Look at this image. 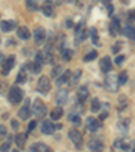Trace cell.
<instances>
[{
	"instance_id": "cell-1",
	"label": "cell",
	"mask_w": 135,
	"mask_h": 152,
	"mask_svg": "<svg viewBox=\"0 0 135 152\" xmlns=\"http://www.w3.org/2000/svg\"><path fill=\"white\" fill-rule=\"evenodd\" d=\"M32 113H34L35 117L38 118H45L47 114V107L45 106V103L41 99H35L34 103H32Z\"/></svg>"
},
{
	"instance_id": "cell-2",
	"label": "cell",
	"mask_w": 135,
	"mask_h": 152,
	"mask_svg": "<svg viewBox=\"0 0 135 152\" xmlns=\"http://www.w3.org/2000/svg\"><path fill=\"white\" fill-rule=\"evenodd\" d=\"M105 88L111 92H116L119 90V82H118V76L115 73H110V75L105 76Z\"/></svg>"
},
{
	"instance_id": "cell-3",
	"label": "cell",
	"mask_w": 135,
	"mask_h": 152,
	"mask_svg": "<svg viewBox=\"0 0 135 152\" xmlns=\"http://www.w3.org/2000/svg\"><path fill=\"white\" fill-rule=\"evenodd\" d=\"M8 99H9V102L14 104L19 103V102L23 99V91L19 88L18 86H12L8 92Z\"/></svg>"
},
{
	"instance_id": "cell-4",
	"label": "cell",
	"mask_w": 135,
	"mask_h": 152,
	"mask_svg": "<svg viewBox=\"0 0 135 152\" xmlns=\"http://www.w3.org/2000/svg\"><path fill=\"white\" fill-rule=\"evenodd\" d=\"M37 88H38V91L42 92V94H46V92L50 91L51 84H50V80H49L47 76H41V77H39L38 84H37Z\"/></svg>"
},
{
	"instance_id": "cell-5",
	"label": "cell",
	"mask_w": 135,
	"mask_h": 152,
	"mask_svg": "<svg viewBox=\"0 0 135 152\" xmlns=\"http://www.w3.org/2000/svg\"><path fill=\"white\" fill-rule=\"evenodd\" d=\"M88 30L85 27H82V23L81 25H79L77 27H76V34H74V41L76 44H81L82 41H84L85 38L88 37Z\"/></svg>"
},
{
	"instance_id": "cell-6",
	"label": "cell",
	"mask_w": 135,
	"mask_h": 152,
	"mask_svg": "<svg viewBox=\"0 0 135 152\" xmlns=\"http://www.w3.org/2000/svg\"><path fill=\"white\" fill-rule=\"evenodd\" d=\"M113 147H115V148H119V149H123V151H129V149L134 148V144H132V140H130V139H120V140L115 141Z\"/></svg>"
},
{
	"instance_id": "cell-7",
	"label": "cell",
	"mask_w": 135,
	"mask_h": 152,
	"mask_svg": "<svg viewBox=\"0 0 135 152\" xmlns=\"http://www.w3.org/2000/svg\"><path fill=\"white\" fill-rule=\"evenodd\" d=\"M101 126H103L101 120H97V118H95V117H88L87 118V128H88L91 132H97Z\"/></svg>"
},
{
	"instance_id": "cell-8",
	"label": "cell",
	"mask_w": 135,
	"mask_h": 152,
	"mask_svg": "<svg viewBox=\"0 0 135 152\" xmlns=\"http://www.w3.org/2000/svg\"><path fill=\"white\" fill-rule=\"evenodd\" d=\"M69 139L72 140V141L74 142L79 148L81 147V144H82V134H81V132H79L77 129H70L69 130Z\"/></svg>"
},
{
	"instance_id": "cell-9",
	"label": "cell",
	"mask_w": 135,
	"mask_h": 152,
	"mask_svg": "<svg viewBox=\"0 0 135 152\" xmlns=\"http://www.w3.org/2000/svg\"><path fill=\"white\" fill-rule=\"evenodd\" d=\"M15 66V56H8L3 63V75H7Z\"/></svg>"
},
{
	"instance_id": "cell-10",
	"label": "cell",
	"mask_w": 135,
	"mask_h": 152,
	"mask_svg": "<svg viewBox=\"0 0 135 152\" xmlns=\"http://www.w3.org/2000/svg\"><path fill=\"white\" fill-rule=\"evenodd\" d=\"M34 39L37 44H43L46 39V30L43 27H38L34 31Z\"/></svg>"
},
{
	"instance_id": "cell-11",
	"label": "cell",
	"mask_w": 135,
	"mask_h": 152,
	"mask_svg": "<svg viewBox=\"0 0 135 152\" xmlns=\"http://www.w3.org/2000/svg\"><path fill=\"white\" fill-rule=\"evenodd\" d=\"M100 69L103 71L104 73L111 72V69H112V63H111V58L108 56L103 57L100 60Z\"/></svg>"
},
{
	"instance_id": "cell-12",
	"label": "cell",
	"mask_w": 135,
	"mask_h": 152,
	"mask_svg": "<svg viewBox=\"0 0 135 152\" xmlns=\"http://www.w3.org/2000/svg\"><path fill=\"white\" fill-rule=\"evenodd\" d=\"M68 96H69V92L66 91V90H60V91L57 92L56 95V102L57 104H65L66 101H68Z\"/></svg>"
},
{
	"instance_id": "cell-13",
	"label": "cell",
	"mask_w": 135,
	"mask_h": 152,
	"mask_svg": "<svg viewBox=\"0 0 135 152\" xmlns=\"http://www.w3.org/2000/svg\"><path fill=\"white\" fill-rule=\"evenodd\" d=\"M110 31H111V35H113V37L120 33V20L118 18H113L112 20H111Z\"/></svg>"
},
{
	"instance_id": "cell-14",
	"label": "cell",
	"mask_w": 135,
	"mask_h": 152,
	"mask_svg": "<svg viewBox=\"0 0 135 152\" xmlns=\"http://www.w3.org/2000/svg\"><path fill=\"white\" fill-rule=\"evenodd\" d=\"M70 75H72V72H70L69 69H66L65 72L62 71V72L60 73V76H58V77H56V79H57V80H56V84H57V86H62L64 83H66L68 80H69Z\"/></svg>"
},
{
	"instance_id": "cell-15",
	"label": "cell",
	"mask_w": 135,
	"mask_h": 152,
	"mask_svg": "<svg viewBox=\"0 0 135 152\" xmlns=\"http://www.w3.org/2000/svg\"><path fill=\"white\" fill-rule=\"evenodd\" d=\"M30 114H31V110L28 107V101H27V103H26L23 107L19 109L18 115H19V118H22V120L25 121V120H28V118H30Z\"/></svg>"
},
{
	"instance_id": "cell-16",
	"label": "cell",
	"mask_w": 135,
	"mask_h": 152,
	"mask_svg": "<svg viewBox=\"0 0 135 152\" xmlns=\"http://www.w3.org/2000/svg\"><path fill=\"white\" fill-rule=\"evenodd\" d=\"M88 147L91 151H101V149L104 148V144H103V141L99 139H92L91 141H89Z\"/></svg>"
},
{
	"instance_id": "cell-17",
	"label": "cell",
	"mask_w": 135,
	"mask_h": 152,
	"mask_svg": "<svg viewBox=\"0 0 135 152\" xmlns=\"http://www.w3.org/2000/svg\"><path fill=\"white\" fill-rule=\"evenodd\" d=\"M30 149H31L32 152H50L51 151L43 142H34V144L30 147Z\"/></svg>"
},
{
	"instance_id": "cell-18",
	"label": "cell",
	"mask_w": 135,
	"mask_h": 152,
	"mask_svg": "<svg viewBox=\"0 0 135 152\" xmlns=\"http://www.w3.org/2000/svg\"><path fill=\"white\" fill-rule=\"evenodd\" d=\"M0 27L6 33L11 31L14 27H16V20H1L0 22Z\"/></svg>"
},
{
	"instance_id": "cell-19",
	"label": "cell",
	"mask_w": 135,
	"mask_h": 152,
	"mask_svg": "<svg viewBox=\"0 0 135 152\" xmlns=\"http://www.w3.org/2000/svg\"><path fill=\"white\" fill-rule=\"evenodd\" d=\"M41 11L43 12V15L51 16V15H53V11H54V8H53V1H45L43 6L41 7Z\"/></svg>"
},
{
	"instance_id": "cell-20",
	"label": "cell",
	"mask_w": 135,
	"mask_h": 152,
	"mask_svg": "<svg viewBox=\"0 0 135 152\" xmlns=\"http://www.w3.org/2000/svg\"><path fill=\"white\" fill-rule=\"evenodd\" d=\"M18 37L22 38V39H28V38L31 37V33H30V30H28L26 26H20V27H18Z\"/></svg>"
},
{
	"instance_id": "cell-21",
	"label": "cell",
	"mask_w": 135,
	"mask_h": 152,
	"mask_svg": "<svg viewBox=\"0 0 135 152\" xmlns=\"http://www.w3.org/2000/svg\"><path fill=\"white\" fill-rule=\"evenodd\" d=\"M54 130H56V126H54L50 121H45V122L42 124V133H45V134H51V133H54Z\"/></svg>"
},
{
	"instance_id": "cell-22",
	"label": "cell",
	"mask_w": 135,
	"mask_h": 152,
	"mask_svg": "<svg viewBox=\"0 0 135 152\" xmlns=\"http://www.w3.org/2000/svg\"><path fill=\"white\" fill-rule=\"evenodd\" d=\"M77 96H79V101H82V102L87 101V98L89 96V91L87 88V86H81L80 87L79 91H77Z\"/></svg>"
},
{
	"instance_id": "cell-23",
	"label": "cell",
	"mask_w": 135,
	"mask_h": 152,
	"mask_svg": "<svg viewBox=\"0 0 135 152\" xmlns=\"http://www.w3.org/2000/svg\"><path fill=\"white\" fill-rule=\"evenodd\" d=\"M81 73H82V71L81 69H77L73 75H70V77H69V84H70V87H74L77 83H79V80H80V77H81Z\"/></svg>"
},
{
	"instance_id": "cell-24",
	"label": "cell",
	"mask_w": 135,
	"mask_h": 152,
	"mask_svg": "<svg viewBox=\"0 0 135 152\" xmlns=\"http://www.w3.org/2000/svg\"><path fill=\"white\" fill-rule=\"evenodd\" d=\"M62 114H64V110H62V107H61L60 104H58L57 107L53 109V111L50 113V117H51V120L57 121V120H60V118L62 117Z\"/></svg>"
},
{
	"instance_id": "cell-25",
	"label": "cell",
	"mask_w": 135,
	"mask_h": 152,
	"mask_svg": "<svg viewBox=\"0 0 135 152\" xmlns=\"http://www.w3.org/2000/svg\"><path fill=\"white\" fill-rule=\"evenodd\" d=\"M26 139H27V136H26L25 133H18L15 136V142L16 145L20 147V148H23V147L26 145Z\"/></svg>"
},
{
	"instance_id": "cell-26",
	"label": "cell",
	"mask_w": 135,
	"mask_h": 152,
	"mask_svg": "<svg viewBox=\"0 0 135 152\" xmlns=\"http://www.w3.org/2000/svg\"><path fill=\"white\" fill-rule=\"evenodd\" d=\"M28 68V69L31 71L32 73H39L41 72V64H38L37 61H34V63H27V65H26Z\"/></svg>"
},
{
	"instance_id": "cell-27",
	"label": "cell",
	"mask_w": 135,
	"mask_h": 152,
	"mask_svg": "<svg viewBox=\"0 0 135 152\" xmlns=\"http://www.w3.org/2000/svg\"><path fill=\"white\" fill-rule=\"evenodd\" d=\"M43 53V60L46 64H53L54 63V54L50 52V49H47V50L42 52Z\"/></svg>"
},
{
	"instance_id": "cell-28",
	"label": "cell",
	"mask_w": 135,
	"mask_h": 152,
	"mask_svg": "<svg viewBox=\"0 0 135 152\" xmlns=\"http://www.w3.org/2000/svg\"><path fill=\"white\" fill-rule=\"evenodd\" d=\"M26 69H27V66H23L22 69L19 71L18 76H16V83H25L26 79H27V75H26Z\"/></svg>"
},
{
	"instance_id": "cell-29",
	"label": "cell",
	"mask_w": 135,
	"mask_h": 152,
	"mask_svg": "<svg viewBox=\"0 0 135 152\" xmlns=\"http://www.w3.org/2000/svg\"><path fill=\"white\" fill-rule=\"evenodd\" d=\"M61 57H62L65 61H69L73 57V50L72 49H66V48L64 49L62 48V49H61Z\"/></svg>"
},
{
	"instance_id": "cell-30",
	"label": "cell",
	"mask_w": 135,
	"mask_h": 152,
	"mask_svg": "<svg viewBox=\"0 0 135 152\" xmlns=\"http://www.w3.org/2000/svg\"><path fill=\"white\" fill-rule=\"evenodd\" d=\"M118 76V82H119V86H123V84H126L127 80H129V73L126 72V71H122V72L119 73Z\"/></svg>"
},
{
	"instance_id": "cell-31",
	"label": "cell",
	"mask_w": 135,
	"mask_h": 152,
	"mask_svg": "<svg viewBox=\"0 0 135 152\" xmlns=\"http://www.w3.org/2000/svg\"><path fill=\"white\" fill-rule=\"evenodd\" d=\"M89 33H91V37H92V42H93L95 45L99 44V33H97V28L96 27H92L91 30H89Z\"/></svg>"
},
{
	"instance_id": "cell-32",
	"label": "cell",
	"mask_w": 135,
	"mask_h": 152,
	"mask_svg": "<svg viewBox=\"0 0 135 152\" xmlns=\"http://www.w3.org/2000/svg\"><path fill=\"white\" fill-rule=\"evenodd\" d=\"M127 104H129V102H127L126 95H122L119 98V107H118V110H124L127 107Z\"/></svg>"
},
{
	"instance_id": "cell-33",
	"label": "cell",
	"mask_w": 135,
	"mask_h": 152,
	"mask_svg": "<svg viewBox=\"0 0 135 152\" xmlns=\"http://www.w3.org/2000/svg\"><path fill=\"white\" fill-rule=\"evenodd\" d=\"M129 126H130V122H129V121L120 120L119 122H118V128H119L122 132H127V130H129Z\"/></svg>"
},
{
	"instance_id": "cell-34",
	"label": "cell",
	"mask_w": 135,
	"mask_h": 152,
	"mask_svg": "<svg viewBox=\"0 0 135 152\" xmlns=\"http://www.w3.org/2000/svg\"><path fill=\"white\" fill-rule=\"evenodd\" d=\"M69 121L70 122H73L74 125H80L81 124V118H80V114H77V113H73V114H70L69 115Z\"/></svg>"
},
{
	"instance_id": "cell-35",
	"label": "cell",
	"mask_w": 135,
	"mask_h": 152,
	"mask_svg": "<svg viewBox=\"0 0 135 152\" xmlns=\"http://www.w3.org/2000/svg\"><path fill=\"white\" fill-rule=\"evenodd\" d=\"M124 34H126L131 41H134V27H132V25L126 26V28H124Z\"/></svg>"
},
{
	"instance_id": "cell-36",
	"label": "cell",
	"mask_w": 135,
	"mask_h": 152,
	"mask_svg": "<svg viewBox=\"0 0 135 152\" xmlns=\"http://www.w3.org/2000/svg\"><path fill=\"white\" fill-rule=\"evenodd\" d=\"M26 6H27V8L30 10V11H35V10L38 8L37 0H26Z\"/></svg>"
},
{
	"instance_id": "cell-37",
	"label": "cell",
	"mask_w": 135,
	"mask_h": 152,
	"mask_svg": "<svg viewBox=\"0 0 135 152\" xmlns=\"http://www.w3.org/2000/svg\"><path fill=\"white\" fill-rule=\"evenodd\" d=\"M100 107H101L100 101H99V99H93V101H92V104H91V110L93 111V113H96V111L100 110Z\"/></svg>"
},
{
	"instance_id": "cell-38",
	"label": "cell",
	"mask_w": 135,
	"mask_h": 152,
	"mask_svg": "<svg viewBox=\"0 0 135 152\" xmlns=\"http://www.w3.org/2000/svg\"><path fill=\"white\" fill-rule=\"evenodd\" d=\"M62 66L61 65H56L53 68V71H51V77H54V79H56V77H58V76H60V73L62 72Z\"/></svg>"
},
{
	"instance_id": "cell-39",
	"label": "cell",
	"mask_w": 135,
	"mask_h": 152,
	"mask_svg": "<svg viewBox=\"0 0 135 152\" xmlns=\"http://www.w3.org/2000/svg\"><path fill=\"white\" fill-rule=\"evenodd\" d=\"M96 57H97V52L92 50V52H89L88 54H85L84 56V61H92V60H95Z\"/></svg>"
},
{
	"instance_id": "cell-40",
	"label": "cell",
	"mask_w": 135,
	"mask_h": 152,
	"mask_svg": "<svg viewBox=\"0 0 135 152\" xmlns=\"http://www.w3.org/2000/svg\"><path fill=\"white\" fill-rule=\"evenodd\" d=\"M35 61H37L38 64H43L45 63V60H43V53H42V52H38L37 53V58H35Z\"/></svg>"
},
{
	"instance_id": "cell-41",
	"label": "cell",
	"mask_w": 135,
	"mask_h": 152,
	"mask_svg": "<svg viewBox=\"0 0 135 152\" xmlns=\"http://www.w3.org/2000/svg\"><path fill=\"white\" fill-rule=\"evenodd\" d=\"M124 60H126V57H124V56H118L116 58H115V63H116L118 65H120V64H122Z\"/></svg>"
},
{
	"instance_id": "cell-42",
	"label": "cell",
	"mask_w": 135,
	"mask_h": 152,
	"mask_svg": "<svg viewBox=\"0 0 135 152\" xmlns=\"http://www.w3.org/2000/svg\"><path fill=\"white\" fill-rule=\"evenodd\" d=\"M37 126V121H31V122L28 124V132H32Z\"/></svg>"
},
{
	"instance_id": "cell-43",
	"label": "cell",
	"mask_w": 135,
	"mask_h": 152,
	"mask_svg": "<svg viewBox=\"0 0 135 152\" xmlns=\"http://www.w3.org/2000/svg\"><path fill=\"white\" fill-rule=\"evenodd\" d=\"M11 126H12V129H19V122L16 120H11Z\"/></svg>"
},
{
	"instance_id": "cell-44",
	"label": "cell",
	"mask_w": 135,
	"mask_h": 152,
	"mask_svg": "<svg viewBox=\"0 0 135 152\" xmlns=\"http://www.w3.org/2000/svg\"><path fill=\"white\" fill-rule=\"evenodd\" d=\"M107 12H108V15H112L113 14V6L112 4H107Z\"/></svg>"
},
{
	"instance_id": "cell-45",
	"label": "cell",
	"mask_w": 135,
	"mask_h": 152,
	"mask_svg": "<svg viewBox=\"0 0 135 152\" xmlns=\"http://www.w3.org/2000/svg\"><path fill=\"white\" fill-rule=\"evenodd\" d=\"M0 134H7V128L4 125H0Z\"/></svg>"
},
{
	"instance_id": "cell-46",
	"label": "cell",
	"mask_w": 135,
	"mask_h": 152,
	"mask_svg": "<svg viewBox=\"0 0 135 152\" xmlns=\"http://www.w3.org/2000/svg\"><path fill=\"white\" fill-rule=\"evenodd\" d=\"M107 115H108V113H103V114L100 115V118H99V120H101V121L105 120V118H107Z\"/></svg>"
},
{
	"instance_id": "cell-47",
	"label": "cell",
	"mask_w": 135,
	"mask_h": 152,
	"mask_svg": "<svg viewBox=\"0 0 135 152\" xmlns=\"http://www.w3.org/2000/svg\"><path fill=\"white\" fill-rule=\"evenodd\" d=\"M66 26H68V27H72V22H70V20H68V22H66Z\"/></svg>"
},
{
	"instance_id": "cell-48",
	"label": "cell",
	"mask_w": 135,
	"mask_h": 152,
	"mask_svg": "<svg viewBox=\"0 0 135 152\" xmlns=\"http://www.w3.org/2000/svg\"><path fill=\"white\" fill-rule=\"evenodd\" d=\"M103 1H104V3H105V4H110L111 1H112V0H103Z\"/></svg>"
},
{
	"instance_id": "cell-49",
	"label": "cell",
	"mask_w": 135,
	"mask_h": 152,
	"mask_svg": "<svg viewBox=\"0 0 135 152\" xmlns=\"http://www.w3.org/2000/svg\"><path fill=\"white\" fill-rule=\"evenodd\" d=\"M122 1H123V3H126V4H127V3H130L131 0H122Z\"/></svg>"
},
{
	"instance_id": "cell-50",
	"label": "cell",
	"mask_w": 135,
	"mask_h": 152,
	"mask_svg": "<svg viewBox=\"0 0 135 152\" xmlns=\"http://www.w3.org/2000/svg\"><path fill=\"white\" fill-rule=\"evenodd\" d=\"M1 58H3V54H1V53H0V60H1Z\"/></svg>"
},
{
	"instance_id": "cell-51",
	"label": "cell",
	"mask_w": 135,
	"mask_h": 152,
	"mask_svg": "<svg viewBox=\"0 0 135 152\" xmlns=\"http://www.w3.org/2000/svg\"><path fill=\"white\" fill-rule=\"evenodd\" d=\"M45 1H53V0H45Z\"/></svg>"
}]
</instances>
